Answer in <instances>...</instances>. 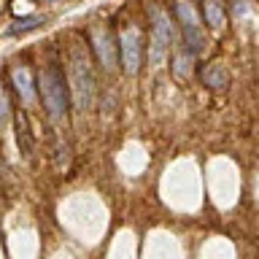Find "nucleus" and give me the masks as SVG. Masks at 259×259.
<instances>
[{
  "instance_id": "f257e3e1",
  "label": "nucleus",
  "mask_w": 259,
  "mask_h": 259,
  "mask_svg": "<svg viewBox=\"0 0 259 259\" xmlns=\"http://www.w3.org/2000/svg\"><path fill=\"white\" fill-rule=\"evenodd\" d=\"M68 92L73 97V105L78 111H84L92 105L95 97V76H92V65L84 49H73L70 52V62H68Z\"/></svg>"
},
{
  "instance_id": "f03ea898",
  "label": "nucleus",
  "mask_w": 259,
  "mask_h": 259,
  "mask_svg": "<svg viewBox=\"0 0 259 259\" xmlns=\"http://www.w3.org/2000/svg\"><path fill=\"white\" fill-rule=\"evenodd\" d=\"M38 92L40 100H44L49 116L54 121H62L68 116V84H65V76L57 65H49L46 70H40L38 76Z\"/></svg>"
},
{
  "instance_id": "7ed1b4c3",
  "label": "nucleus",
  "mask_w": 259,
  "mask_h": 259,
  "mask_svg": "<svg viewBox=\"0 0 259 259\" xmlns=\"http://www.w3.org/2000/svg\"><path fill=\"white\" fill-rule=\"evenodd\" d=\"M176 19H178V27H181V38H184L186 52L192 57H197L205 49V32H202V24H200V16L194 11V6L186 3V0H178Z\"/></svg>"
},
{
  "instance_id": "20e7f679",
  "label": "nucleus",
  "mask_w": 259,
  "mask_h": 259,
  "mask_svg": "<svg viewBox=\"0 0 259 259\" xmlns=\"http://www.w3.org/2000/svg\"><path fill=\"white\" fill-rule=\"evenodd\" d=\"M173 40V22L159 6H151V62H162Z\"/></svg>"
},
{
  "instance_id": "39448f33",
  "label": "nucleus",
  "mask_w": 259,
  "mask_h": 259,
  "mask_svg": "<svg viewBox=\"0 0 259 259\" xmlns=\"http://www.w3.org/2000/svg\"><path fill=\"white\" fill-rule=\"evenodd\" d=\"M119 60H121V68H124L130 76H135V73L141 70L143 46H141V35H138L135 27L121 30V35H119Z\"/></svg>"
},
{
  "instance_id": "423d86ee",
  "label": "nucleus",
  "mask_w": 259,
  "mask_h": 259,
  "mask_svg": "<svg viewBox=\"0 0 259 259\" xmlns=\"http://www.w3.org/2000/svg\"><path fill=\"white\" fill-rule=\"evenodd\" d=\"M92 40H95V49H97V57H100L103 68L105 70H116V62H119V52H116V44H113V35L105 27H95L92 30Z\"/></svg>"
},
{
  "instance_id": "0eeeda50",
  "label": "nucleus",
  "mask_w": 259,
  "mask_h": 259,
  "mask_svg": "<svg viewBox=\"0 0 259 259\" xmlns=\"http://www.w3.org/2000/svg\"><path fill=\"white\" fill-rule=\"evenodd\" d=\"M202 81H205L210 89H224L230 84V73H227V68L222 62H210L202 68Z\"/></svg>"
},
{
  "instance_id": "6e6552de",
  "label": "nucleus",
  "mask_w": 259,
  "mask_h": 259,
  "mask_svg": "<svg viewBox=\"0 0 259 259\" xmlns=\"http://www.w3.org/2000/svg\"><path fill=\"white\" fill-rule=\"evenodd\" d=\"M14 84H16V92H19L22 103L30 105L32 103V78H30V70L27 68H16L14 70Z\"/></svg>"
},
{
  "instance_id": "1a4fd4ad",
  "label": "nucleus",
  "mask_w": 259,
  "mask_h": 259,
  "mask_svg": "<svg viewBox=\"0 0 259 259\" xmlns=\"http://www.w3.org/2000/svg\"><path fill=\"white\" fill-rule=\"evenodd\" d=\"M205 22H208L216 32L224 30V11L213 3V0H205Z\"/></svg>"
},
{
  "instance_id": "9d476101",
  "label": "nucleus",
  "mask_w": 259,
  "mask_h": 259,
  "mask_svg": "<svg viewBox=\"0 0 259 259\" xmlns=\"http://www.w3.org/2000/svg\"><path fill=\"white\" fill-rule=\"evenodd\" d=\"M46 19L44 16H27V19H19L11 27V35H24V32H30V30H38V27H44Z\"/></svg>"
},
{
  "instance_id": "9b49d317",
  "label": "nucleus",
  "mask_w": 259,
  "mask_h": 259,
  "mask_svg": "<svg viewBox=\"0 0 259 259\" xmlns=\"http://www.w3.org/2000/svg\"><path fill=\"white\" fill-rule=\"evenodd\" d=\"M16 127H19V146L24 154H30V133H27V124H24V116L19 113V119H16Z\"/></svg>"
},
{
  "instance_id": "f8f14e48",
  "label": "nucleus",
  "mask_w": 259,
  "mask_h": 259,
  "mask_svg": "<svg viewBox=\"0 0 259 259\" xmlns=\"http://www.w3.org/2000/svg\"><path fill=\"white\" fill-rule=\"evenodd\" d=\"M8 116H11V105H8L6 89H3V84H0V124H6Z\"/></svg>"
},
{
  "instance_id": "ddd939ff",
  "label": "nucleus",
  "mask_w": 259,
  "mask_h": 259,
  "mask_svg": "<svg viewBox=\"0 0 259 259\" xmlns=\"http://www.w3.org/2000/svg\"><path fill=\"white\" fill-rule=\"evenodd\" d=\"M189 60H192L189 52L181 54V57H176V73H181V76H184V73H186V62H189Z\"/></svg>"
}]
</instances>
